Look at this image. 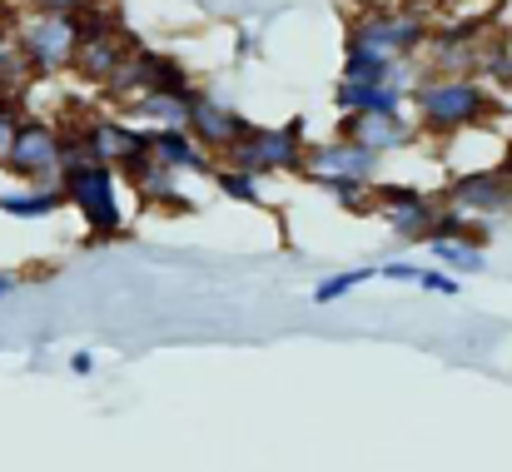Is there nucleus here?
I'll use <instances>...</instances> for the list:
<instances>
[{
    "instance_id": "obj_1",
    "label": "nucleus",
    "mask_w": 512,
    "mask_h": 472,
    "mask_svg": "<svg viewBox=\"0 0 512 472\" xmlns=\"http://www.w3.org/2000/svg\"><path fill=\"white\" fill-rule=\"evenodd\" d=\"M408 105L428 140H453L463 130H483L503 110L498 85H488L483 75H418Z\"/></svg>"
},
{
    "instance_id": "obj_2",
    "label": "nucleus",
    "mask_w": 512,
    "mask_h": 472,
    "mask_svg": "<svg viewBox=\"0 0 512 472\" xmlns=\"http://www.w3.org/2000/svg\"><path fill=\"white\" fill-rule=\"evenodd\" d=\"M15 45L30 60L35 75H65L80 60L85 45V15H65V10H20L15 20Z\"/></svg>"
},
{
    "instance_id": "obj_3",
    "label": "nucleus",
    "mask_w": 512,
    "mask_h": 472,
    "mask_svg": "<svg viewBox=\"0 0 512 472\" xmlns=\"http://www.w3.org/2000/svg\"><path fill=\"white\" fill-rule=\"evenodd\" d=\"M309 155V140H304V120H289V125H254L229 155L219 164L229 169H249V174H299Z\"/></svg>"
},
{
    "instance_id": "obj_4",
    "label": "nucleus",
    "mask_w": 512,
    "mask_h": 472,
    "mask_svg": "<svg viewBox=\"0 0 512 472\" xmlns=\"http://www.w3.org/2000/svg\"><path fill=\"white\" fill-rule=\"evenodd\" d=\"M428 35L433 25L423 20V10H363L348 25V45H363L383 60H418Z\"/></svg>"
},
{
    "instance_id": "obj_5",
    "label": "nucleus",
    "mask_w": 512,
    "mask_h": 472,
    "mask_svg": "<svg viewBox=\"0 0 512 472\" xmlns=\"http://www.w3.org/2000/svg\"><path fill=\"white\" fill-rule=\"evenodd\" d=\"M60 189L80 209L90 239H115L125 229V209H120V189H115V164H90L80 174H65Z\"/></svg>"
},
{
    "instance_id": "obj_6",
    "label": "nucleus",
    "mask_w": 512,
    "mask_h": 472,
    "mask_svg": "<svg viewBox=\"0 0 512 472\" xmlns=\"http://www.w3.org/2000/svg\"><path fill=\"white\" fill-rule=\"evenodd\" d=\"M155 90H194L189 85V75H184V65L174 60V55H160V50H145V45H135L130 55H125V65L105 80V95L115 100V105H140L145 95H155Z\"/></svg>"
},
{
    "instance_id": "obj_7",
    "label": "nucleus",
    "mask_w": 512,
    "mask_h": 472,
    "mask_svg": "<svg viewBox=\"0 0 512 472\" xmlns=\"http://www.w3.org/2000/svg\"><path fill=\"white\" fill-rule=\"evenodd\" d=\"M443 204L468 214V219H478V224H488L498 214H512V169L508 164H493V169L453 174L448 189H443Z\"/></svg>"
},
{
    "instance_id": "obj_8",
    "label": "nucleus",
    "mask_w": 512,
    "mask_h": 472,
    "mask_svg": "<svg viewBox=\"0 0 512 472\" xmlns=\"http://www.w3.org/2000/svg\"><path fill=\"white\" fill-rule=\"evenodd\" d=\"M60 155H65V130L40 115H25L5 169L20 174L25 184H60Z\"/></svg>"
},
{
    "instance_id": "obj_9",
    "label": "nucleus",
    "mask_w": 512,
    "mask_h": 472,
    "mask_svg": "<svg viewBox=\"0 0 512 472\" xmlns=\"http://www.w3.org/2000/svg\"><path fill=\"white\" fill-rule=\"evenodd\" d=\"M438 209L443 199H428L408 184H373V214H383V224L408 239V244H428L433 239V224H438Z\"/></svg>"
},
{
    "instance_id": "obj_10",
    "label": "nucleus",
    "mask_w": 512,
    "mask_h": 472,
    "mask_svg": "<svg viewBox=\"0 0 512 472\" xmlns=\"http://www.w3.org/2000/svg\"><path fill=\"white\" fill-rule=\"evenodd\" d=\"M135 45H140L135 35H125L110 15H100V10L90 5V10H85V45H80L75 75L90 80V85H105V80L125 65V55H130Z\"/></svg>"
},
{
    "instance_id": "obj_11",
    "label": "nucleus",
    "mask_w": 512,
    "mask_h": 472,
    "mask_svg": "<svg viewBox=\"0 0 512 472\" xmlns=\"http://www.w3.org/2000/svg\"><path fill=\"white\" fill-rule=\"evenodd\" d=\"M378 159L368 145H358V140H319V145H309V155H304V179L309 184H324V179H353V184H378Z\"/></svg>"
},
{
    "instance_id": "obj_12",
    "label": "nucleus",
    "mask_w": 512,
    "mask_h": 472,
    "mask_svg": "<svg viewBox=\"0 0 512 472\" xmlns=\"http://www.w3.org/2000/svg\"><path fill=\"white\" fill-rule=\"evenodd\" d=\"M249 130H254V125H249L239 110L219 105L209 90H199V95H194V120H189V135H194V140H199L209 155L224 159L234 145H239V140H244V135H249Z\"/></svg>"
},
{
    "instance_id": "obj_13",
    "label": "nucleus",
    "mask_w": 512,
    "mask_h": 472,
    "mask_svg": "<svg viewBox=\"0 0 512 472\" xmlns=\"http://www.w3.org/2000/svg\"><path fill=\"white\" fill-rule=\"evenodd\" d=\"M339 135L343 140L368 145L373 155H393V150L418 145V135H423V130H418V120H408V115H343Z\"/></svg>"
},
{
    "instance_id": "obj_14",
    "label": "nucleus",
    "mask_w": 512,
    "mask_h": 472,
    "mask_svg": "<svg viewBox=\"0 0 512 472\" xmlns=\"http://www.w3.org/2000/svg\"><path fill=\"white\" fill-rule=\"evenodd\" d=\"M194 95H199V85H194V90H155V95H145L140 105H130L125 115H130V120H145L150 130H189V120H194Z\"/></svg>"
},
{
    "instance_id": "obj_15",
    "label": "nucleus",
    "mask_w": 512,
    "mask_h": 472,
    "mask_svg": "<svg viewBox=\"0 0 512 472\" xmlns=\"http://www.w3.org/2000/svg\"><path fill=\"white\" fill-rule=\"evenodd\" d=\"M155 155H160V164H170L174 174H214L219 169L214 155L189 130H155Z\"/></svg>"
},
{
    "instance_id": "obj_16",
    "label": "nucleus",
    "mask_w": 512,
    "mask_h": 472,
    "mask_svg": "<svg viewBox=\"0 0 512 472\" xmlns=\"http://www.w3.org/2000/svg\"><path fill=\"white\" fill-rule=\"evenodd\" d=\"M60 204H70L60 184H30V189H5L0 194V214H10V219H50Z\"/></svg>"
},
{
    "instance_id": "obj_17",
    "label": "nucleus",
    "mask_w": 512,
    "mask_h": 472,
    "mask_svg": "<svg viewBox=\"0 0 512 472\" xmlns=\"http://www.w3.org/2000/svg\"><path fill=\"white\" fill-rule=\"evenodd\" d=\"M393 70H398V60H383V55L343 40V80H353V85H383V80H393Z\"/></svg>"
},
{
    "instance_id": "obj_18",
    "label": "nucleus",
    "mask_w": 512,
    "mask_h": 472,
    "mask_svg": "<svg viewBox=\"0 0 512 472\" xmlns=\"http://www.w3.org/2000/svg\"><path fill=\"white\" fill-rule=\"evenodd\" d=\"M428 249H433L438 269H448V274H483L488 269L483 249L468 244V239H428Z\"/></svg>"
},
{
    "instance_id": "obj_19",
    "label": "nucleus",
    "mask_w": 512,
    "mask_h": 472,
    "mask_svg": "<svg viewBox=\"0 0 512 472\" xmlns=\"http://www.w3.org/2000/svg\"><path fill=\"white\" fill-rule=\"evenodd\" d=\"M214 184H219V194L234 199V204H264V194H259V174H249V169H229V164H219V169H214Z\"/></svg>"
},
{
    "instance_id": "obj_20",
    "label": "nucleus",
    "mask_w": 512,
    "mask_h": 472,
    "mask_svg": "<svg viewBox=\"0 0 512 472\" xmlns=\"http://www.w3.org/2000/svg\"><path fill=\"white\" fill-rule=\"evenodd\" d=\"M378 269H343V274H329L319 289H314V304H334V299H343V294H353L358 284H368Z\"/></svg>"
},
{
    "instance_id": "obj_21",
    "label": "nucleus",
    "mask_w": 512,
    "mask_h": 472,
    "mask_svg": "<svg viewBox=\"0 0 512 472\" xmlns=\"http://www.w3.org/2000/svg\"><path fill=\"white\" fill-rule=\"evenodd\" d=\"M20 120H25V115H20V110H15V105L0 95V169H5V159H10L15 135H20Z\"/></svg>"
},
{
    "instance_id": "obj_22",
    "label": "nucleus",
    "mask_w": 512,
    "mask_h": 472,
    "mask_svg": "<svg viewBox=\"0 0 512 472\" xmlns=\"http://www.w3.org/2000/svg\"><path fill=\"white\" fill-rule=\"evenodd\" d=\"M418 289H428V294H448V299H453L463 284H458V274H448V269H423Z\"/></svg>"
},
{
    "instance_id": "obj_23",
    "label": "nucleus",
    "mask_w": 512,
    "mask_h": 472,
    "mask_svg": "<svg viewBox=\"0 0 512 472\" xmlns=\"http://www.w3.org/2000/svg\"><path fill=\"white\" fill-rule=\"evenodd\" d=\"M378 274H383V279H403V284H418V279H423V269H418L413 259H393V264H378Z\"/></svg>"
},
{
    "instance_id": "obj_24",
    "label": "nucleus",
    "mask_w": 512,
    "mask_h": 472,
    "mask_svg": "<svg viewBox=\"0 0 512 472\" xmlns=\"http://www.w3.org/2000/svg\"><path fill=\"white\" fill-rule=\"evenodd\" d=\"M30 10H65V15H85L95 0H25Z\"/></svg>"
},
{
    "instance_id": "obj_25",
    "label": "nucleus",
    "mask_w": 512,
    "mask_h": 472,
    "mask_svg": "<svg viewBox=\"0 0 512 472\" xmlns=\"http://www.w3.org/2000/svg\"><path fill=\"white\" fill-rule=\"evenodd\" d=\"M70 373H75V378H90V373H95V353H85V348H80V353L70 358Z\"/></svg>"
},
{
    "instance_id": "obj_26",
    "label": "nucleus",
    "mask_w": 512,
    "mask_h": 472,
    "mask_svg": "<svg viewBox=\"0 0 512 472\" xmlns=\"http://www.w3.org/2000/svg\"><path fill=\"white\" fill-rule=\"evenodd\" d=\"M15 35V25H10V10H5V0H0V45Z\"/></svg>"
},
{
    "instance_id": "obj_27",
    "label": "nucleus",
    "mask_w": 512,
    "mask_h": 472,
    "mask_svg": "<svg viewBox=\"0 0 512 472\" xmlns=\"http://www.w3.org/2000/svg\"><path fill=\"white\" fill-rule=\"evenodd\" d=\"M10 289H15V279H10V274H0V299H5Z\"/></svg>"
},
{
    "instance_id": "obj_28",
    "label": "nucleus",
    "mask_w": 512,
    "mask_h": 472,
    "mask_svg": "<svg viewBox=\"0 0 512 472\" xmlns=\"http://www.w3.org/2000/svg\"><path fill=\"white\" fill-rule=\"evenodd\" d=\"M508 90H512V35H508Z\"/></svg>"
},
{
    "instance_id": "obj_29",
    "label": "nucleus",
    "mask_w": 512,
    "mask_h": 472,
    "mask_svg": "<svg viewBox=\"0 0 512 472\" xmlns=\"http://www.w3.org/2000/svg\"><path fill=\"white\" fill-rule=\"evenodd\" d=\"M508 169H512V155H508Z\"/></svg>"
},
{
    "instance_id": "obj_30",
    "label": "nucleus",
    "mask_w": 512,
    "mask_h": 472,
    "mask_svg": "<svg viewBox=\"0 0 512 472\" xmlns=\"http://www.w3.org/2000/svg\"><path fill=\"white\" fill-rule=\"evenodd\" d=\"M503 5H508V0H503Z\"/></svg>"
}]
</instances>
